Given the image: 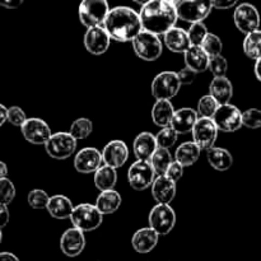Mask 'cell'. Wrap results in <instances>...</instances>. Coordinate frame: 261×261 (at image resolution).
I'll use <instances>...</instances> for the list:
<instances>
[{
    "instance_id": "obj_1",
    "label": "cell",
    "mask_w": 261,
    "mask_h": 261,
    "mask_svg": "<svg viewBox=\"0 0 261 261\" xmlns=\"http://www.w3.org/2000/svg\"><path fill=\"white\" fill-rule=\"evenodd\" d=\"M111 40L130 42L143 31L139 13L129 7H115L110 9L103 23Z\"/></svg>"
},
{
    "instance_id": "obj_2",
    "label": "cell",
    "mask_w": 261,
    "mask_h": 261,
    "mask_svg": "<svg viewBox=\"0 0 261 261\" xmlns=\"http://www.w3.org/2000/svg\"><path fill=\"white\" fill-rule=\"evenodd\" d=\"M139 15L143 31L157 36H165L171 28L175 27L178 19L175 4L168 0H150L143 5Z\"/></svg>"
},
{
    "instance_id": "obj_3",
    "label": "cell",
    "mask_w": 261,
    "mask_h": 261,
    "mask_svg": "<svg viewBox=\"0 0 261 261\" xmlns=\"http://www.w3.org/2000/svg\"><path fill=\"white\" fill-rule=\"evenodd\" d=\"M178 19L188 23L203 22L213 9L212 0H175Z\"/></svg>"
},
{
    "instance_id": "obj_4",
    "label": "cell",
    "mask_w": 261,
    "mask_h": 261,
    "mask_svg": "<svg viewBox=\"0 0 261 261\" xmlns=\"http://www.w3.org/2000/svg\"><path fill=\"white\" fill-rule=\"evenodd\" d=\"M109 12L107 0H82L78 9L79 20L87 28L103 25Z\"/></svg>"
},
{
    "instance_id": "obj_5",
    "label": "cell",
    "mask_w": 261,
    "mask_h": 261,
    "mask_svg": "<svg viewBox=\"0 0 261 261\" xmlns=\"http://www.w3.org/2000/svg\"><path fill=\"white\" fill-rule=\"evenodd\" d=\"M70 221L73 226L82 232H91L101 226L103 222V214L97 209L96 205L83 203L74 206Z\"/></svg>"
},
{
    "instance_id": "obj_6",
    "label": "cell",
    "mask_w": 261,
    "mask_h": 261,
    "mask_svg": "<svg viewBox=\"0 0 261 261\" xmlns=\"http://www.w3.org/2000/svg\"><path fill=\"white\" fill-rule=\"evenodd\" d=\"M132 43L138 58L144 61L158 60L163 53V45L160 37L147 31H142Z\"/></svg>"
},
{
    "instance_id": "obj_7",
    "label": "cell",
    "mask_w": 261,
    "mask_h": 261,
    "mask_svg": "<svg viewBox=\"0 0 261 261\" xmlns=\"http://www.w3.org/2000/svg\"><path fill=\"white\" fill-rule=\"evenodd\" d=\"M148 222L160 236H166L175 228L176 213L170 204H157L150 211Z\"/></svg>"
},
{
    "instance_id": "obj_8",
    "label": "cell",
    "mask_w": 261,
    "mask_h": 261,
    "mask_svg": "<svg viewBox=\"0 0 261 261\" xmlns=\"http://www.w3.org/2000/svg\"><path fill=\"white\" fill-rule=\"evenodd\" d=\"M181 88V83L178 81L177 73L175 71H162L155 78L153 79L152 86V96L157 101L160 99H166L171 101L176 94L178 93Z\"/></svg>"
},
{
    "instance_id": "obj_9",
    "label": "cell",
    "mask_w": 261,
    "mask_h": 261,
    "mask_svg": "<svg viewBox=\"0 0 261 261\" xmlns=\"http://www.w3.org/2000/svg\"><path fill=\"white\" fill-rule=\"evenodd\" d=\"M76 142L69 132L55 133L45 144L46 153L54 160H66L76 150Z\"/></svg>"
},
{
    "instance_id": "obj_10",
    "label": "cell",
    "mask_w": 261,
    "mask_h": 261,
    "mask_svg": "<svg viewBox=\"0 0 261 261\" xmlns=\"http://www.w3.org/2000/svg\"><path fill=\"white\" fill-rule=\"evenodd\" d=\"M155 172L149 161L137 160L127 171V180L130 186L137 191H144L153 185Z\"/></svg>"
},
{
    "instance_id": "obj_11",
    "label": "cell",
    "mask_w": 261,
    "mask_h": 261,
    "mask_svg": "<svg viewBox=\"0 0 261 261\" xmlns=\"http://www.w3.org/2000/svg\"><path fill=\"white\" fill-rule=\"evenodd\" d=\"M212 119L219 132L223 133H234L244 126L241 110L231 103L219 106Z\"/></svg>"
},
{
    "instance_id": "obj_12",
    "label": "cell",
    "mask_w": 261,
    "mask_h": 261,
    "mask_svg": "<svg viewBox=\"0 0 261 261\" xmlns=\"http://www.w3.org/2000/svg\"><path fill=\"white\" fill-rule=\"evenodd\" d=\"M233 22L240 32L249 35L260 27V13L256 7L250 3H242L233 12Z\"/></svg>"
},
{
    "instance_id": "obj_13",
    "label": "cell",
    "mask_w": 261,
    "mask_h": 261,
    "mask_svg": "<svg viewBox=\"0 0 261 261\" xmlns=\"http://www.w3.org/2000/svg\"><path fill=\"white\" fill-rule=\"evenodd\" d=\"M218 127L214 124L213 119L206 117H199L195 126L193 129V142L198 144L201 150H206L214 147L218 138Z\"/></svg>"
},
{
    "instance_id": "obj_14",
    "label": "cell",
    "mask_w": 261,
    "mask_h": 261,
    "mask_svg": "<svg viewBox=\"0 0 261 261\" xmlns=\"http://www.w3.org/2000/svg\"><path fill=\"white\" fill-rule=\"evenodd\" d=\"M20 132H22V135L28 143L35 145H45L47 140L50 139L51 135H53L47 122L43 121L42 119H38V117L27 119V121L20 127Z\"/></svg>"
},
{
    "instance_id": "obj_15",
    "label": "cell",
    "mask_w": 261,
    "mask_h": 261,
    "mask_svg": "<svg viewBox=\"0 0 261 261\" xmlns=\"http://www.w3.org/2000/svg\"><path fill=\"white\" fill-rule=\"evenodd\" d=\"M103 163L102 152H99L97 148L87 147L79 150L74 158V167L76 172L88 175V173H96Z\"/></svg>"
},
{
    "instance_id": "obj_16",
    "label": "cell",
    "mask_w": 261,
    "mask_h": 261,
    "mask_svg": "<svg viewBox=\"0 0 261 261\" xmlns=\"http://www.w3.org/2000/svg\"><path fill=\"white\" fill-rule=\"evenodd\" d=\"M111 43V37L103 25L87 28L84 35V46L92 55H102L106 53Z\"/></svg>"
},
{
    "instance_id": "obj_17",
    "label": "cell",
    "mask_w": 261,
    "mask_h": 261,
    "mask_svg": "<svg viewBox=\"0 0 261 261\" xmlns=\"http://www.w3.org/2000/svg\"><path fill=\"white\" fill-rule=\"evenodd\" d=\"M102 158H103L105 165L117 170L127 162L129 148L126 143L122 140H111L105 145L102 150Z\"/></svg>"
},
{
    "instance_id": "obj_18",
    "label": "cell",
    "mask_w": 261,
    "mask_h": 261,
    "mask_svg": "<svg viewBox=\"0 0 261 261\" xmlns=\"http://www.w3.org/2000/svg\"><path fill=\"white\" fill-rule=\"evenodd\" d=\"M86 247V237L81 229L69 228L63 233L60 239V249L63 254L68 257H75L83 252Z\"/></svg>"
},
{
    "instance_id": "obj_19",
    "label": "cell",
    "mask_w": 261,
    "mask_h": 261,
    "mask_svg": "<svg viewBox=\"0 0 261 261\" xmlns=\"http://www.w3.org/2000/svg\"><path fill=\"white\" fill-rule=\"evenodd\" d=\"M198 120L199 115L195 110L190 109V107H184V109L176 110L170 126L178 135L188 134V133H193V129Z\"/></svg>"
},
{
    "instance_id": "obj_20",
    "label": "cell",
    "mask_w": 261,
    "mask_h": 261,
    "mask_svg": "<svg viewBox=\"0 0 261 261\" xmlns=\"http://www.w3.org/2000/svg\"><path fill=\"white\" fill-rule=\"evenodd\" d=\"M160 240V234L150 227L140 228L133 234L132 246L138 254H148L155 249Z\"/></svg>"
},
{
    "instance_id": "obj_21",
    "label": "cell",
    "mask_w": 261,
    "mask_h": 261,
    "mask_svg": "<svg viewBox=\"0 0 261 261\" xmlns=\"http://www.w3.org/2000/svg\"><path fill=\"white\" fill-rule=\"evenodd\" d=\"M176 182L167 176H157L152 185V196L158 204H170L176 196Z\"/></svg>"
},
{
    "instance_id": "obj_22",
    "label": "cell",
    "mask_w": 261,
    "mask_h": 261,
    "mask_svg": "<svg viewBox=\"0 0 261 261\" xmlns=\"http://www.w3.org/2000/svg\"><path fill=\"white\" fill-rule=\"evenodd\" d=\"M157 149L158 145L155 135L149 132L140 133L133 143V150L137 160L139 161H149Z\"/></svg>"
},
{
    "instance_id": "obj_23",
    "label": "cell",
    "mask_w": 261,
    "mask_h": 261,
    "mask_svg": "<svg viewBox=\"0 0 261 261\" xmlns=\"http://www.w3.org/2000/svg\"><path fill=\"white\" fill-rule=\"evenodd\" d=\"M166 47L170 51L176 54H185L191 47L190 38H189L188 31L182 28L173 27L163 36Z\"/></svg>"
},
{
    "instance_id": "obj_24",
    "label": "cell",
    "mask_w": 261,
    "mask_h": 261,
    "mask_svg": "<svg viewBox=\"0 0 261 261\" xmlns=\"http://www.w3.org/2000/svg\"><path fill=\"white\" fill-rule=\"evenodd\" d=\"M209 94L222 105H228L233 97V86L227 76H216L209 86Z\"/></svg>"
},
{
    "instance_id": "obj_25",
    "label": "cell",
    "mask_w": 261,
    "mask_h": 261,
    "mask_svg": "<svg viewBox=\"0 0 261 261\" xmlns=\"http://www.w3.org/2000/svg\"><path fill=\"white\" fill-rule=\"evenodd\" d=\"M185 56V64L189 69L193 71L198 73H203V71L208 70L209 68V61L211 58L208 54L203 50L201 46H193L184 54Z\"/></svg>"
},
{
    "instance_id": "obj_26",
    "label": "cell",
    "mask_w": 261,
    "mask_h": 261,
    "mask_svg": "<svg viewBox=\"0 0 261 261\" xmlns=\"http://www.w3.org/2000/svg\"><path fill=\"white\" fill-rule=\"evenodd\" d=\"M46 211L48 212V214H50L53 218L63 221V219L70 218L74 211V205L73 203H71L70 199L66 198V196L54 195L51 196L50 200H48Z\"/></svg>"
},
{
    "instance_id": "obj_27",
    "label": "cell",
    "mask_w": 261,
    "mask_h": 261,
    "mask_svg": "<svg viewBox=\"0 0 261 261\" xmlns=\"http://www.w3.org/2000/svg\"><path fill=\"white\" fill-rule=\"evenodd\" d=\"M122 198L116 190H107V191H101L99 195L97 196V200L94 205L97 206L99 212H101L103 216L107 214H114L119 211V208L121 206Z\"/></svg>"
},
{
    "instance_id": "obj_28",
    "label": "cell",
    "mask_w": 261,
    "mask_h": 261,
    "mask_svg": "<svg viewBox=\"0 0 261 261\" xmlns=\"http://www.w3.org/2000/svg\"><path fill=\"white\" fill-rule=\"evenodd\" d=\"M175 107L172 102L166 101V99H160L155 101V103L152 107V120L157 126L167 127L171 125L173 114H175Z\"/></svg>"
},
{
    "instance_id": "obj_29",
    "label": "cell",
    "mask_w": 261,
    "mask_h": 261,
    "mask_svg": "<svg viewBox=\"0 0 261 261\" xmlns=\"http://www.w3.org/2000/svg\"><path fill=\"white\" fill-rule=\"evenodd\" d=\"M206 158H208L209 165L219 172L228 171L233 165V157H232L231 152L226 148L213 147L206 153Z\"/></svg>"
},
{
    "instance_id": "obj_30",
    "label": "cell",
    "mask_w": 261,
    "mask_h": 261,
    "mask_svg": "<svg viewBox=\"0 0 261 261\" xmlns=\"http://www.w3.org/2000/svg\"><path fill=\"white\" fill-rule=\"evenodd\" d=\"M200 153L201 149L198 147V144L194 142H185L176 149L175 161H177L184 167H189L198 162Z\"/></svg>"
},
{
    "instance_id": "obj_31",
    "label": "cell",
    "mask_w": 261,
    "mask_h": 261,
    "mask_svg": "<svg viewBox=\"0 0 261 261\" xmlns=\"http://www.w3.org/2000/svg\"><path fill=\"white\" fill-rule=\"evenodd\" d=\"M94 185L99 191H107L114 190L117 182V172L115 168L110 167V166H101L94 173Z\"/></svg>"
},
{
    "instance_id": "obj_32",
    "label": "cell",
    "mask_w": 261,
    "mask_h": 261,
    "mask_svg": "<svg viewBox=\"0 0 261 261\" xmlns=\"http://www.w3.org/2000/svg\"><path fill=\"white\" fill-rule=\"evenodd\" d=\"M150 165H152L153 170H154L157 176H165L167 172L168 167H170L172 161V155H171L170 150L163 149V148H158L149 160Z\"/></svg>"
},
{
    "instance_id": "obj_33",
    "label": "cell",
    "mask_w": 261,
    "mask_h": 261,
    "mask_svg": "<svg viewBox=\"0 0 261 261\" xmlns=\"http://www.w3.org/2000/svg\"><path fill=\"white\" fill-rule=\"evenodd\" d=\"M244 53L252 60L261 59V30L246 35L244 40Z\"/></svg>"
},
{
    "instance_id": "obj_34",
    "label": "cell",
    "mask_w": 261,
    "mask_h": 261,
    "mask_svg": "<svg viewBox=\"0 0 261 261\" xmlns=\"http://www.w3.org/2000/svg\"><path fill=\"white\" fill-rule=\"evenodd\" d=\"M92 132H93V124L87 117H79V119H76L71 124L70 130H69L70 135L75 140L87 139L92 134Z\"/></svg>"
},
{
    "instance_id": "obj_35",
    "label": "cell",
    "mask_w": 261,
    "mask_h": 261,
    "mask_svg": "<svg viewBox=\"0 0 261 261\" xmlns=\"http://www.w3.org/2000/svg\"><path fill=\"white\" fill-rule=\"evenodd\" d=\"M219 103L211 96V94H205L201 97L198 102V112L199 117H206V119H212L218 110Z\"/></svg>"
},
{
    "instance_id": "obj_36",
    "label": "cell",
    "mask_w": 261,
    "mask_h": 261,
    "mask_svg": "<svg viewBox=\"0 0 261 261\" xmlns=\"http://www.w3.org/2000/svg\"><path fill=\"white\" fill-rule=\"evenodd\" d=\"M177 138L178 134L171 126L162 127L155 135L158 148H163V149H170L171 147H173L175 143L177 142Z\"/></svg>"
},
{
    "instance_id": "obj_37",
    "label": "cell",
    "mask_w": 261,
    "mask_h": 261,
    "mask_svg": "<svg viewBox=\"0 0 261 261\" xmlns=\"http://www.w3.org/2000/svg\"><path fill=\"white\" fill-rule=\"evenodd\" d=\"M201 47H203V50L208 54L209 58H216V56L222 55V51H223V43H222V40L218 37V36L209 32V35L206 36V38L204 40Z\"/></svg>"
},
{
    "instance_id": "obj_38",
    "label": "cell",
    "mask_w": 261,
    "mask_h": 261,
    "mask_svg": "<svg viewBox=\"0 0 261 261\" xmlns=\"http://www.w3.org/2000/svg\"><path fill=\"white\" fill-rule=\"evenodd\" d=\"M189 38H190V42L193 46H201L203 45L204 40L206 38V36L209 35L208 28L204 24L203 22L199 23H193L190 25L188 31Z\"/></svg>"
},
{
    "instance_id": "obj_39",
    "label": "cell",
    "mask_w": 261,
    "mask_h": 261,
    "mask_svg": "<svg viewBox=\"0 0 261 261\" xmlns=\"http://www.w3.org/2000/svg\"><path fill=\"white\" fill-rule=\"evenodd\" d=\"M48 200H50V196L45 190H41V189H35V190L30 191L27 196L28 204L33 209H46Z\"/></svg>"
},
{
    "instance_id": "obj_40",
    "label": "cell",
    "mask_w": 261,
    "mask_h": 261,
    "mask_svg": "<svg viewBox=\"0 0 261 261\" xmlns=\"http://www.w3.org/2000/svg\"><path fill=\"white\" fill-rule=\"evenodd\" d=\"M15 198L14 184L9 178L0 180V205H9Z\"/></svg>"
},
{
    "instance_id": "obj_41",
    "label": "cell",
    "mask_w": 261,
    "mask_h": 261,
    "mask_svg": "<svg viewBox=\"0 0 261 261\" xmlns=\"http://www.w3.org/2000/svg\"><path fill=\"white\" fill-rule=\"evenodd\" d=\"M242 125L249 129L261 127V110L249 109L242 112Z\"/></svg>"
},
{
    "instance_id": "obj_42",
    "label": "cell",
    "mask_w": 261,
    "mask_h": 261,
    "mask_svg": "<svg viewBox=\"0 0 261 261\" xmlns=\"http://www.w3.org/2000/svg\"><path fill=\"white\" fill-rule=\"evenodd\" d=\"M209 70L212 71V74L216 76H226L227 70H228V63H227V59L223 55L216 56V58H211L209 61Z\"/></svg>"
},
{
    "instance_id": "obj_43",
    "label": "cell",
    "mask_w": 261,
    "mask_h": 261,
    "mask_svg": "<svg viewBox=\"0 0 261 261\" xmlns=\"http://www.w3.org/2000/svg\"><path fill=\"white\" fill-rule=\"evenodd\" d=\"M25 121H27L25 112L19 106H12L8 109V122L14 126L22 127Z\"/></svg>"
},
{
    "instance_id": "obj_44",
    "label": "cell",
    "mask_w": 261,
    "mask_h": 261,
    "mask_svg": "<svg viewBox=\"0 0 261 261\" xmlns=\"http://www.w3.org/2000/svg\"><path fill=\"white\" fill-rule=\"evenodd\" d=\"M184 168L185 167H184L182 165H180L177 161H173V162L170 165V167H168L167 172H166L165 176H167L168 178H171L172 181L177 182V181L184 176Z\"/></svg>"
},
{
    "instance_id": "obj_45",
    "label": "cell",
    "mask_w": 261,
    "mask_h": 261,
    "mask_svg": "<svg viewBox=\"0 0 261 261\" xmlns=\"http://www.w3.org/2000/svg\"><path fill=\"white\" fill-rule=\"evenodd\" d=\"M177 76L181 86H189V84H191L194 81H195L196 73L191 70V69H189L188 66H185V68L177 71Z\"/></svg>"
},
{
    "instance_id": "obj_46",
    "label": "cell",
    "mask_w": 261,
    "mask_h": 261,
    "mask_svg": "<svg viewBox=\"0 0 261 261\" xmlns=\"http://www.w3.org/2000/svg\"><path fill=\"white\" fill-rule=\"evenodd\" d=\"M240 0H212L213 3V8L216 9H231V8L236 7L239 4Z\"/></svg>"
},
{
    "instance_id": "obj_47",
    "label": "cell",
    "mask_w": 261,
    "mask_h": 261,
    "mask_svg": "<svg viewBox=\"0 0 261 261\" xmlns=\"http://www.w3.org/2000/svg\"><path fill=\"white\" fill-rule=\"evenodd\" d=\"M10 214L8 205H0V228H4L9 223Z\"/></svg>"
},
{
    "instance_id": "obj_48",
    "label": "cell",
    "mask_w": 261,
    "mask_h": 261,
    "mask_svg": "<svg viewBox=\"0 0 261 261\" xmlns=\"http://www.w3.org/2000/svg\"><path fill=\"white\" fill-rule=\"evenodd\" d=\"M24 0H0V5L7 9H17L23 4Z\"/></svg>"
},
{
    "instance_id": "obj_49",
    "label": "cell",
    "mask_w": 261,
    "mask_h": 261,
    "mask_svg": "<svg viewBox=\"0 0 261 261\" xmlns=\"http://www.w3.org/2000/svg\"><path fill=\"white\" fill-rule=\"evenodd\" d=\"M8 121V109L4 105L0 103V127L4 125V122Z\"/></svg>"
},
{
    "instance_id": "obj_50",
    "label": "cell",
    "mask_w": 261,
    "mask_h": 261,
    "mask_svg": "<svg viewBox=\"0 0 261 261\" xmlns=\"http://www.w3.org/2000/svg\"><path fill=\"white\" fill-rule=\"evenodd\" d=\"M0 261H19L12 252H0Z\"/></svg>"
},
{
    "instance_id": "obj_51",
    "label": "cell",
    "mask_w": 261,
    "mask_h": 261,
    "mask_svg": "<svg viewBox=\"0 0 261 261\" xmlns=\"http://www.w3.org/2000/svg\"><path fill=\"white\" fill-rule=\"evenodd\" d=\"M7 175H8L7 165H5L4 162H2V161H0V180H3V178L7 177Z\"/></svg>"
},
{
    "instance_id": "obj_52",
    "label": "cell",
    "mask_w": 261,
    "mask_h": 261,
    "mask_svg": "<svg viewBox=\"0 0 261 261\" xmlns=\"http://www.w3.org/2000/svg\"><path fill=\"white\" fill-rule=\"evenodd\" d=\"M254 70H255V75H256V78L261 82V59L256 60V63H255Z\"/></svg>"
},
{
    "instance_id": "obj_53",
    "label": "cell",
    "mask_w": 261,
    "mask_h": 261,
    "mask_svg": "<svg viewBox=\"0 0 261 261\" xmlns=\"http://www.w3.org/2000/svg\"><path fill=\"white\" fill-rule=\"evenodd\" d=\"M133 2L137 3V4H140L143 7V5H145V4H147V3H149L150 0H133Z\"/></svg>"
},
{
    "instance_id": "obj_54",
    "label": "cell",
    "mask_w": 261,
    "mask_h": 261,
    "mask_svg": "<svg viewBox=\"0 0 261 261\" xmlns=\"http://www.w3.org/2000/svg\"><path fill=\"white\" fill-rule=\"evenodd\" d=\"M3 241V233H2V228H0V244H2Z\"/></svg>"
},
{
    "instance_id": "obj_55",
    "label": "cell",
    "mask_w": 261,
    "mask_h": 261,
    "mask_svg": "<svg viewBox=\"0 0 261 261\" xmlns=\"http://www.w3.org/2000/svg\"><path fill=\"white\" fill-rule=\"evenodd\" d=\"M168 2H171V3H173V4H175V0H168Z\"/></svg>"
}]
</instances>
